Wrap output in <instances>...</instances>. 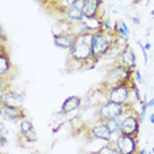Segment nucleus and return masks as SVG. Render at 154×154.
Masks as SVG:
<instances>
[{
	"instance_id": "7",
	"label": "nucleus",
	"mask_w": 154,
	"mask_h": 154,
	"mask_svg": "<svg viewBox=\"0 0 154 154\" xmlns=\"http://www.w3.org/2000/svg\"><path fill=\"white\" fill-rule=\"evenodd\" d=\"M113 146L119 150L120 154H137L138 153V142L137 138H133L131 136H125V134H117L115 136Z\"/></svg>"
},
{
	"instance_id": "13",
	"label": "nucleus",
	"mask_w": 154,
	"mask_h": 154,
	"mask_svg": "<svg viewBox=\"0 0 154 154\" xmlns=\"http://www.w3.org/2000/svg\"><path fill=\"white\" fill-rule=\"evenodd\" d=\"M19 131H20V138L24 143H32L37 141V133L34 129L33 121L29 119H24L19 122Z\"/></svg>"
},
{
	"instance_id": "21",
	"label": "nucleus",
	"mask_w": 154,
	"mask_h": 154,
	"mask_svg": "<svg viewBox=\"0 0 154 154\" xmlns=\"http://www.w3.org/2000/svg\"><path fill=\"white\" fill-rule=\"evenodd\" d=\"M94 154H120V153H119V150L113 146V143L109 142V143H104V146H101V148Z\"/></svg>"
},
{
	"instance_id": "14",
	"label": "nucleus",
	"mask_w": 154,
	"mask_h": 154,
	"mask_svg": "<svg viewBox=\"0 0 154 154\" xmlns=\"http://www.w3.org/2000/svg\"><path fill=\"white\" fill-rule=\"evenodd\" d=\"M54 45L58 49H63V50H70L75 45L78 37L72 32H59L53 34Z\"/></svg>"
},
{
	"instance_id": "31",
	"label": "nucleus",
	"mask_w": 154,
	"mask_h": 154,
	"mask_svg": "<svg viewBox=\"0 0 154 154\" xmlns=\"http://www.w3.org/2000/svg\"><path fill=\"white\" fill-rule=\"evenodd\" d=\"M137 154H148V152H146V150H145V149H140Z\"/></svg>"
},
{
	"instance_id": "18",
	"label": "nucleus",
	"mask_w": 154,
	"mask_h": 154,
	"mask_svg": "<svg viewBox=\"0 0 154 154\" xmlns=\"http://www.w3.org/2000/svg\"><path fill=\"white\" fill-rule=\"evenodd\" d=\"M103 20L104 17H85L83 24L86 29L91 34H94L96 32H103Z\"/></svg>"
},
{
	"instance_id": "22",
	"label": "nucleus",
	"mask_w": 154,
	"mask_h": 154,
	"mask_svg": "<svg viewBox=\"0 0 154 154\" xmlns=\"http://www.w3.org/2000/svg\"><path fill=\"white\" fill-rule=\"evenodd\" d=\"M115 24H112V21L108 17L103 20V32L106 33H109V34H115Z\"/></svg>"
},
{
	"instance_id": "2",
	"label": "nucleus",
	"mask_w": 154,
	"mask_h": 154,
	"mask_svg": "<svg viewBox=\"0 0 154 154\" xmlns=\"http://www.w3.org/2000/svg\"><path fill=\"white\" fill-rule=\"evenodd\" d=\"M117 44L119 37L116 34H109L106 32H96L91 34V53L94 65H96L101 58L106 57Z\"/></svg>"
},
{
	"instance_id": "16",
	"label": "nucleus",
	"mask_w": 154,
	"mask_h": 154,
	"mask_svg": "<svg viewBox=\"0 0 154 154\" xmlns=\"http://www.w3.org/2000/svg\"><path fill=\"white\" fill-rule=\"evenodd\" d=\"M80 108H82V97L78 95H71L63 100V103L61 106V113L63 116H69L70 113L76 112Z\"/></svg>"
},
{
	"instance_id": "32",
	"label": "nucleus",
	"mask_w": 154,
	"mask_h": 154,
	"mask_svg": "<svg viewBox=\"0 0 154 154\" xmlns=\"http://www.w3.org/2000/svg\"><path fill=\"white\" fill-rule=\"evenodd\" d=\"M150 15H152V19H154V8L152 9V13H150Z\"/></svg>"
},
{
	"instance_id": "5",
	"label": "nucleus",
	"mask_w": 154,
	"mask_h": 154,
	"mask_svg": "<svg viewBox=\"0 0 154 154\" xmlns=\"http://www.w3.org/2000/svg\"><path fill=\"white\" fill-rule=\"evenodd\" d=\"M140 128H141V120H140V113L133 108V106L128 107L125 115L121 117V134L131 136L133 138H137L140 134Z\"/></svg>"
},
{
	"instance_id": "4",
	"label": "nucleus",
	"mask_w": 154,
	"mask_h": 154,
	"mask_svg": "<svg viewBox=\"0 0 154 154\" xmlns=\"http://www.w3.org/2000/svg\"><path fill=\"white\" fill-rule=\"evenodd\" d=\"M134 82V80H133ZM132 82V83H133ZM131 85H124V86H117V87H111V88H101L107 101H113V103L121 104V106L129 107L132 104V96L133 95V88Z\"/></svg>"
},
{
	"instance_id": "3",
	"label": "nucleus",
	"mask_w": 154,
	"mask_h": 154,
	"mask_svg": "<svg viewBox=\"0 0 154 154\" xmlns=\"http://www.w3.org/2000/svg\"><path fill=\"white\" fill-rule=\"evenodd\" d=\"M133 72L128 70L124 66L119 65L115 62L107 69V72L104 75V79L101 82V88H111V87H117V86H124V85H131L134 80L133 78Z\"/></svg>"
},
{
	"instance_id": "29",
	"label": "nucleus",
	"mask_w": 154,
	"mask_h": 154,
	"mask_svg": "<svg viewBox=\"0 0 154 154\" xmlns=\"http://www.w3.org/2000/svg\"><path fill=\"white\" fill-rule=\"evenodd\" d=\"M148 106H149V108L154 107V99H150V100H148Z\"/></svg>"
},
{
	"instance_id": "30",
	"label": "nucleus",
	"mask_w": 154,
	"mask_h": 154,
	"mask_svg": "<svg viewBox=\"0 0 154 154\" xmlns=\"http://www.w3.org/2000/svg\"><path fill=\"white\" fill-rule=\"evenodd\" d=\"M149 121H150V124L154 125V113L150 115V117H149Z\"/></svg>"
},
{
	"instance_id": "12",
	"label": "nucleus",
	"mask_w": 154,
	"mask_h": 154,
	"mask_svg": "<svg viewBox=\"0 0 154 154\" xmlns=\"http://www.w3.org/2000/svg\"><path fill=\"white\" fill-rule=\"evenodd\" d=\"M83 5H85V0H75V4L71 5L66 11L62 19L70 24H79L85 20L83 15Z\"/></svg>"
},
{
	"instance_id": "17",
	"label": "nucleus",
	"mask_w": 154,
	"mask_h": 154,
	"mask_svg": "<svg viewBox=\"0 0 154 154\" xmlns=\"http://www.w3.org/2000/svg\"><path fill=\"white\" fill-rule=\"evenodd\" d=\"M101 0H85L83 15L85 17H103L101 15Z\"/></svg>"
},
{
	"instance_id": "24",
	"label": "nucleus",
	"mask_w": 154,
	"mask_h": 154,
	"mask_svg": "<svg viewBox=\"0 0 154 154\" xmlns=\"http://www.w3.org/2000/svg\"><path fill=\"white\" fill-rule=\"evenodd\" d=\"M137 45L140 46V49H141V51H142V55H143V62H145V65H148V61H149V57H148V51H146V49H145V46L140 42H137Z\"/></svg>"
},
{
	"instance_id": "28",
	"label": "nucleus",
	"mask_w": 154,
	"mask_h": 154,
	"mask_svg": "<svg viewBox=\"0 0 154 154\" xmlns=\"http://www.w3.org/2000/svg\"><path fill=\"white\" fill-rule=\"evenodd\" d=\"M143 46H145V49H146V51H149V50H150V49H152V44L146 42L145 45H143Z\"/></svg>"
},
{
	"instance_id": "23",
	"label": "nucleus",
	"mask_w": 154,
	"mask_h": 154,
	"mask_svg": "<svg viewBox=\"0 0 154 154\" xmlns=\"http://www.w3.org/2000/svg\"><path fill=\"white\" fill-rule=\"evenodd\" d=\"M133 78H134V82L137 83V85H142L143 83V78L141 75V71H140L138 69L134 70V72H133Z\"/></svg>"
},
{
	"instance_id": "26",
	"label": "nucleus",
	"mask_w": 154,
	"mask_h": 154,
	"mask_svg": "<svg viewBox=\"0 0 154 154\" xmlns=\"http://www.w3.org/2000/svg\"><path fill=\"white\" fill-rule=\"evenodd\" d=\"M132 21H133V24H136V25H140V24H141V20H140V17H137V16H133Z\"/></svg>"
},
{
	"instance_id": "8",
	"label": "nucleus",
	"mask_w": 154,
	"mask_h": 154,
	"mask_svg": "<svg viewBox=\"0 0 154 154\" xmlns=\"http://www.w3.org/2000/svg\"><path fill=\"white\" fill-rule=\"evenodd\" d=\"M0 116H2V120L11 122H20L24 119H28L24 107H13L4 103H0Z\"/></svg>"
},
{
	"instance_id": "20",
	"label": "nucleus",
	"mask_w": 154,
	"mask_h": 154,
	"mask_svg": "<svg viewBox=\"0 0 154 154\" xmlns=\"http://www.w3.org/2000/svg\"><path fill=\"white\" fill-rule=\"evenodd\" d=\"M104 124L107 125V128L109 129V132H111L113 136L120 134V131H121V117L109 119V120L104 121Z\"/></svg>"
},
{
	"instance_id": "15",
	"label": "nucleus",
	"mask_w": 154,
	"mask_h": 154,
	"mask_svg": "<svg viewBox=\"0 0 154 154\" xmlns=\"http://www.w3.org/2000/svg\"><path fill=\"white\" fill-rule=\"evenodd\" d=\"M13 66L11 62V58H9V54L7 53V49L4 45V40L2 41V51H0V79H2V83L5 82V78L12 72Z\"/></svg>"
},
{
	"instance_id": "6",
	"label": "nucleus",
	"mask_w": 154,
	"mask_h": 154,
	"mask_svg": "<svg viewBox=\"0 0 154 154\" xmlns=\"http://www.w3.org/2000/svg\"><path fill=\"white\" fill-rule=\"evenodd\" d=\"M127 109H128V107L113 103V101H103V103L96 107L95 113H96L97 121L104 122V121L109 120V119L122 117L125 115V112H127Z\"/></svg>"
},
{
	"instance_id": "25",
	"label": "nucleus",
	"mask_w": 154,
	"mask_h": 154,
	"mask_svg": "<svg viewBox=\"0 0 154 154\" xmlns=\"http://www.w3.org/2000/svg\"><path fill=\"white\" fill-rule=\"evenodd\" d=\"M7 134H8V129L5 128L4 121L2 120V122H0V137H7Z\"/></svg>"
},
{
	"instance_id": "33",
	"label": "nucleus",
	"mask_w": 154,
	"mask_h": 154,
	"mask_svg": "<svg viewBox=\"0 0 154 154\" xmlns=\"http://www.w3.org/2000/svg\"><path fill=\"white\" fill-rule=\"evenodd\" d=\"M152 153L154 154V146H153V149H152Z\"/></svg>"
},
{
	"instance_id": "11",
	"label": "nucleus",
	"mask_w": 154,
	"mask_h": 154,
	"mask_svg": "<svg viewBox=\"0 0 154 154\" xmlns=\"http://www.w3.org/2000/svg\"><path fill=\"white\" fill-rule=\"evenodd\" d=\"M24 101H25V95L19 92V91L9 88V87L0 92V103H4L13 107H23Z\"/></svg>"
},
{
	"instance_id": "9",
	"label": "nucleus",
	"mask_w": 154,
	"mask_h": 154,
	"mask_svg": "<svg viewBox=\"0 0 154 154\" xmlns=\"http://www.w3.org/2000/svg\"><path fill=\"white\" fill-rule=\"evenodd\" d=\"M116 63L124 66L131 71H134L136 67H137V57H136L132 46L128 42L124 44V46L120 49L116 57Z\"/></svg>"
},
{
	"instance_id": "1",
	"label": "nucleus",
	"mask_w": 154,
	"mask_h": 154,
	"mask_svg": "<svg viewBox=\"0 0 154 154\" xmlns=\"http://www.w3.org/2000/svg\"><path fill=\"white\" fill-rule=\"evenodd\" d=\"M78 65V69H92L95 67L91 53V34L78 37L75 45L69 50L67 66Z\"/></svg>"
},
{
	"instance_id": "27",
	"label": "nucleus",
	"mask_w": 154,
	"mask_h": 154,
	"mask_svg": "<svg viewBox=\"0 0 154 154\" xmlns=\"http://www.w3.org/2000/svg\"><path fill=\"white\" fill-rule=\"evenodd\" d=\"M0 143H2V148L7 146V143H8V140H7V137H0Z\"/></svg>"
},
{
	"instance_id": "19",
	"label": "nucleus",
	"mask_w": 154,
	"mask_h": 154,
	"mask_svg": "<svg viewBox=\"0 0 154 154\" xmlns=\"http://www.w3.org/2000/svg\"><path fill=\"white\" fill-rule=\"evenodd\" d=\"M115 34L119 37V38H122V40L128 41L129 40V36H131V30H129V26L125 24V21L122 20H119V21L115 23Z\"/></svg>"
},
{
	"instance_id": "10",
	"label": "nucleus",
	"mask_w": 154,
	"mask_h": 154,
	"mask_svg": "<svg viewBox=\"0 0 154 154\" xmlns=\"http://www.w3.org/2000/svg\"><path fill=\"white\" fill-rule=\"evenodd\" d=\"M88 136H91L92 140H99V141H104L106 143H109L113 141V134L109 132L107 125L101 121H97L96 124L88 127Z\"/></svg>"
}]
</instances>
